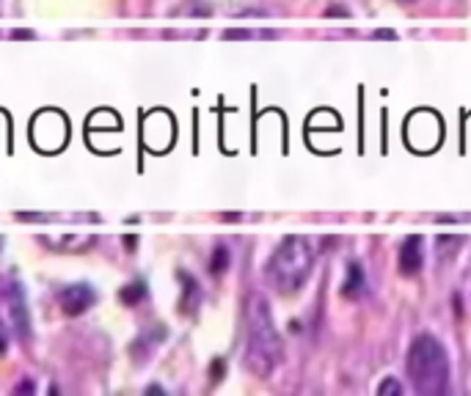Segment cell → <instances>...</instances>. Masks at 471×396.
<instances>
[{"instance_id":"1","label":"cell","mask_w":471,"mask_h":396,"mask_svg":"<svg viewBox=\"0 0 471 396\" xmlns=\"http://www.w3.org/2000/svg\"><path fill=\"white\" fill-rule=\"evenodd\" d=\"M284 361V341L276 330L270 306L262 295H251L245 306V355L242 363L256 377H270Z\"/></svg>"},{"instance_id":"2","label":"cell","mask_w":471,"mask_h":396,"mask_svg":"<svg viewBox=\"0 0 471 396\" xmlns=\"http://www.w3.org/2000/svg\"><path fill=\"white\" fill-rule=\"evenodd\" d=\"M408 380L413 391L422 396H441L449 388V358L444 344L433 333H422L413 338L408 350Z\"/></svg>"},{"instance_id":"3","label":"cell","mask_w":471,"mask_h":396,"mask_svg":"<svg viewBox=\"0 0 471 396\" xmlns=\"http://www.w3.org/2000/svg\"><path fill=\"white\" fill-rule=\"evenodd\" d=\"M314 267V248L306 237H284L267 259L265 278L279 295H295L304 289Z\"/></svg>"},{"instance_id":"4","label":"cell","mask_w":471,"mask_h":396,"mask_svg":"<svg viewBox=\"0 0 471 396\" xmlns=\"http://www.w3.org/2000/svg\"><path fill=\"white\" fill-rule=\"evenodd\" d=\"M0 327L22 341L31 338V314L25 292L22 284H17L14 278H0Z\"/></svg>"},{"instance_id":"5","label":"cell","mask_w":471,"mask_h":396,"mask_svg":"<svg viewBox=\"0 0 471 396\" xmlns=\"http://www.w3.org/2000/svg\"><path fill=\"white\" fill-rule=\"evenodd\" d=\"M61 309H64V314H69V317H78L83 311H88L94 303H97V292L88 286V284H72V286H67L64 292H61Z\"/></svg>"},{"instance_id":"6","label":"cell","mask_w":471,"mask_h":396,"mask_svg":"<svg viewBox=\"0 0 471 396\" xmlns=\"http://www.w3.org/2000/svg\"><path fill=\"white\" fill-rule=\"evenodd\" d=\"M422 264H424L422 237L411 234V237L402 239V245H399V273L411 278V275H416V273L422 270Z\"/></svg>"},{"instance_id":"7","label":"cell","mask_w":471,"mask_h":396,"mask_svg":"<svg viewBox=\"0 0 471 396\" xmlns=\"http://www.w3.org/2000/svg\"><path fill=\"white\" fill-rule=\"evenodd\" d=\"M364 286H367L364 267H361L358 261H350V267H347V278H345V286H342L345 298H358V295H364Z\"/></svg>"},{"instance_id":"8","label":"cell","mask_w":471,"mask_h":396,"mask_svg":"<svg viewBox=\"0 0 471 396\" xmlns=\"http://www.w3.org/2000/svg\"><path fill=\"white\" fill-rule=\"evenodd\" d=\"M461 245H463V237H458V234H441V237L436 239V256L441 259V261H447V256L449 259H455V253L461 250Z\"/></svg>"},{"instance_id":"9","label":"cell","mask_w":471,"mask_h":396,"mask_svg":"<svg viewBox=\"0 0 471 396\" xmlns=\"http://www.w3.org/2000/svg\"><path fill=\"white\" fill-rule=\"evenodd\" d=\"M144 295H147V286H144V284H130V286H124V289H122V295H119V298H122L124 303H130V306H133V303H138Z\"/></svg>"},{"instance_id":"10","label":"cell","mask_w":471,"mask_h":396,"mask_svg":"<svg viewBox=\"0 0 471 396\" xmlns=\"http://www.w3.org/2000/svg\"><path fill=\"white\" fill-rule=\"evenodd\" d=\"M226 264H229V250L226 248H215V253H213V273H224L226 270Z\"/></svg>"},{"instance_id":"11","label":"cell","mask_w":471,"mask_h":396,"mask_svg":"<svg viewBox=\"0 0 471 396\" xmlns=\"http://www.w3.org/2000/svg\"><path fill=\"white\" fill-rule=\"evenodd\" d=\"M378 394H381V396H386V394H402V386H399L397 380H386V383H381Z\"/></svg>"}]
</instances>
